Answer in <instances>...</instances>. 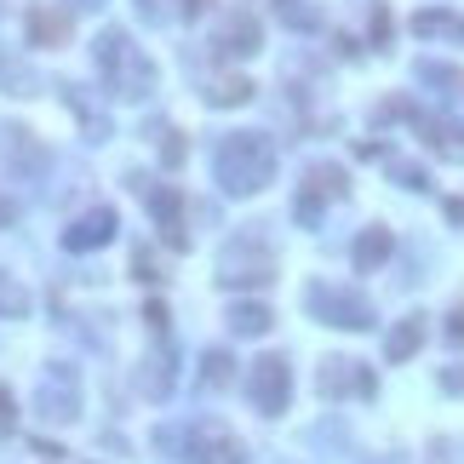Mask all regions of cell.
Listing matches in <instances>:
<instances>
[{
  "mask_svg": "<svg viewBox=\"0 0 464 464\" xmlns=\"http://www.w3.org/2000/svg\"><path fill=\"white\" fill-rule=\"evenodd\" d=\"M212 178L224 183V195H258L275 178V149L264 132H224L212 149Z\"/></svg>",
  "mask_w": 464,
  "mask_h": 464,
  "instance_id": "6da1fadb",
  "label": "cell"
},
{
  "mask_svg": "<svg viewBox=\"0 0 464 464\" xmlns=\"http://www.w3.org/2000/svg\"><path fill=\"white\" fill-rule=\"evenodd\" d=\"M98 75L103 86H110V98L120 103H144L155 92V58L144 52V46H132V35H120V29H103L98 35Z\"/></svg>",
  "mask_w": 464,
  "mask_h": 464,
  "instance_id": "7a4b0ae2",
  "label": "cell"
},
{
  "mask_svg": "<svg viewBox=\"0 0 464 464\" xmlns=\"http://www.w3.org/2000/svg\"><path fill=\"white\" fill-rule=\"evenodd\" d=\"M155 442H161L166 453H183V464H246V447L212 419H201L190 430H161Z\"/></svg>",
  "mask_w": 464,
  "mask_h": 464,
  "instance_id": "3957f363",
  "label": "cell"
},
{
  "mask_svg": "<svg viewBox=\"0 0 464 464\" xmlns=\"http://www.w3.org/2000/svg\"><path fill=\"white\" fill-rule=\"evenodd\" d=\"M304 309L327 327H344V333H367L373 327V304L361 299L355 287H333V281H309L304 287Z\"/></svg>",
  "mask_w": 464,
  "mask_h": 464,
  "instance_id": "277c9868",
  "label": "cell"
},
{
  "mask_svg": "<svg viewBox=\"0 0 464 464\" xmlns=\"http://www.w3.org/2000/svg\"><path fill=\"white\" fill-rule=\"evenodd\" d=\"M270 275H275V253H270L264 236L224 241V253H219V281L224 287H264Z\"/></svg>",
  "mask_w": 464,
  "mask_h": 464,
  "instance_id": "5b68a950",
  "label": "cell"
},
{
  "mask_svg": "<svg viewBox=\"0 0 464 464\" xmlns=\"http://www.w3.org/2000/svg\"><path fill=\"white\" fill-rule=\"evenodd\" d=\"M246 396H253V407L264 413V419L287 413V401H292V367H287V355H258V361L246 367Z\"/></svg>",
  "mask_w": 464,
  "mask_h": 464,
  "instance_id": "8992f818",
  "label": "cell"
},
{
  "mask_svg": "<svg viewBox=\"0 0 464 464\" xmlns=\"http://www.w3.org/2000/svg\"><path fill=\"white\" fill-rule=\"evenodd\" d=\"M132 183L144 190V201H149L155 224H161L166 246H190V229H183V195L173 190V183H144V178H132Z\"/></svg>",
  "mask_w": 464,
  "mask_h": 464,
  "instance_id": "52a82bcc",
  "label": "cell"
},
{
  "mask_svg": "<svg viewBox=\"0 0 464 464\" xmlns=\"http://www.w3.org/2000/svg\"><path fill=\"white\" fill-rule=\"evenodd\" d=\"M115 229H120L115 207H92V212H81V219L64 229V253H92V246H110Z\"/></svg>",
  "mask_w": 464,
  "mask_h": 464,
  "instance_id": "ba28073f",
  "label": "cell"
},
{
  "mask_svg": "<svg viewBox=\"0 0 464 464\" xmlns=\"http://www.w3.org/2000/svg\"><path fill=\"white\" fill-rule=\"evenodd\" d=\"M0 155H6V166H18L23 178H40L46 166H52L46 144H35V132H18V127H6V132H0Z\"/></svg>",
  "mask_w": 464,
  "mask_h": 464,
  "instance_id": "9c48e42d",
  "label": "cell"
},
{
  "mask_svg": "<svg viewBox=\"0 0 464 464\" xmlns=\"http://www.w3.org/2000/svg\"><path fill=\"white\" fill-rule=\"evenodd\" d=\"M212 46H219L224 58H253L258 46H264V29H258V18H246V12H229L219 23V35H212Z\"/></svg>",
  "mask_w": 464,
  "mask_h": 464,
  "instance_id": "30bf717a",
  "label": "cell"
},
{
  "mask_svg": "<svg viewBox=\"0 0 464 464\" xmlns=\"http://www.w3.org/2000/svg\"><path fill=\"white\" fill-rule=\"evenodd\" d=\"M321 396H373V373L361 361H321Z\"/></svg>",
  "mask_w": 464,
  "mask_h": 464,
  "instance_id": "8fae6325",
  "label": "cell"
},
{
  "mask_svg": "<svg viewBox=\"0 0 464 464\" xmlns=\"http://www.w3.org/2000/svg\"><path fill=\"white\" fill-rule=\"evenodd\" d=\"M23 29H29V46H64L69 40V12H58V6H46V0H35V6L23 12Z\"/></svg>",
  "mask_w": 464,
  "mask_h": 464,
  "instance_id": "7c38bea8",
  "label": "cell"
},
{
  "mask_svg": "<svg viewBox=\"0 0 464 464\" xmlns=\"http://www.w3.org/2000/svg\"><path fill=\"white\" fill-rule=\"evenodd\" d=\"M35 407H40V419H52V424H69L75 413H81V396H75V379L58 384V373L40 384V396H35Z\"/></svg>",
  "mask_w": 464,
  "mask_h": 464,
  "instance_id": "4fadbf2b",
  "label": "cell"
},
{
  "mask_svg": "<svg viewBox=\"0 0 464 464\" xmlns=\"http://www.w3.org/2000/svg\"><path fill=\"white\" fill-rule=\"evenodd\" d=\"M58 92H64V103L75 110V120L86 127V138H92V144H103V138H110V115H103L98 103L86 98V86H58Z\"/></svg>",
  "mask_w": 464,
  "mask_h": 464,
  "instance_id": "5bb4252c",
  "label": "cell"
},
{
  "mask_svg": "<svg viewBox=\"0 0 464 464\" xmlns=\"http://www.w3.org/2000/svg\"><path fill=\"white\" fill-rule=\"evenodd\" d=\"M424 333H430V321H424V316L396 321V327H390V338H384V355H390V361H407V355H419Z\"/></svg>",
  "mask_w": 464,
  "mask_h": 464,
  "instance_id": "9a60e30c",
  "label": "cell"
},
{
  "mask_svg": "<svg viewBox=\"0 0 464 464\" xmlns=\"http://www.w3.org/2000/svg\"><path fill=\"white\" fill-rule=\"evenodd\" d=\"M396 253V241H390V229H361V236H355V270H379L384 258Z\"/></svg>",
  "mask_w": 464,
  "mask_h": 464,
  "instance_id": "2e32d148",
  "label": "cell"
},
{
  "mask_svg": "<svg viewBox=\"0 0 464 464\" xmlns=\"http://www.w3.org/2000/svg\"><path fill=\"white\" fill-rule=\"evenodd\" d=\"M413 120H419V132H424L436 149L464 155V127H459V120H442V115H413Z\"/></svg>",
  "mask_w": 464,
  "mask_h": 464,
  "instance_id": "e0dca14e",
  "label": "cell"
},
{
  "mask_svg": "<svg viewBox=\"0 0 464 464\" xmlns=\"http://www.w3.org/2000/svg\"><path fill=\"white\" fill-rule=\"evenodd\" d=\"M413 35H424V40H464V18H453V12H419L413 18Z\"/></svg>",
  "mask_w": 464,
  "mask_h": 464,
  "instance_id": "ac0fdd59",
  "label": "cell"
},
{
  "mask_svg": "<svg viewBox=\"0 0 464 464\" xmlns=\"http://www.w3.org/2000/svg\"><path fill=\"white\" fill-rule=\"evenodd\" d=\"M270 321H275L270 304H246V299L229 304V327H236V333H253L258 338V333H270Z\"/></svg>",
  "mask_w": 464,
  "mask_h": 464,
  "instance_id": "d6986e66",
  "label": "cell"
},
{
  "mask_svg": "<svg viewBox=\"0 0 464 464\" xmlns=\"http://www.w3.org/2000/svg\"><path fill=\"white\" fill-rule=\"evenodd\" d=\"M304 190H316L321 201H338L350 183H344V173H338L333 161H321V166H309V173H304Z\"/></svg>",
  "mask_w": 464,
  "mask_h": 464,
  "instance_id": "ffe728a7",
  "label": "cell"
},
{
  "mask_svg": "<svg viewBox=\"0 0 464 464\" xmlns=\"http://www.w3.org/2000/svg\"><path fill=\"white\" fill-rule=\"evenodd\" d=\"M144 390L155 396V401H161V396H173V350H155L149 355V373H144Z\"/></svg>",
  "mask_w": 464,
  "mask_h": 464,
  "instance_id": "44dd1931",
  "label": "cell"
},
{
  "mask_svg": "<svg viewBox=\"0 0 464 464\" xmlns=\"http://www.w3.org/2000/svg\"><path fill=\"white\" fill-rule=\"evenodd\" d=\"M207 98L219 103V110H236V103H246V98H253V81H246V75H219Z\"/></svg>",
  "mask_w": 464,
  "mask_h": 464,
  "instance_id": "7402d4cb",
  "label": "cell"
},
{
  "mask_svg": "<svg viewBox=\"0 0 464 464\" xmlns=\"http://www.w3.org/2000/svg\"><path fill=\"white\" fill-rule=\"evenodd\" d=\"M229 379H236V361H229L224 350H207V361H201V390H224Z\"/></svg>",
  "mask_w": 464,
  "mask_h": 464,
  "instance_id": "603a6c76",
  "label": "cell"
},
{
  "mask_svg": "<svg viewBox=\"0 0 464 464\" xmlns=\"http://www.w3.org/2000/svg\"><path fill=\"white\" fill-rule=\"evenodd\" d=\"M419 81H424V86H442L447 98H453V92H464V75H459L453 64H430V58L419 64Z\"/></svg>",
  "mask_w": 464,
  "mask_h": 464,
  "instance_id": "cb8c5ba5",
  "label": "cell"
},
{
  "mask_svg": "<svg viewBox=\"0 0 464 464\" xmlns=\"http://www.w3.org/2000/svg\"><path fill=\"white\" fill-rule=\"evenodd\" d=\"M384 166H390V178L401 183V190H430L424 166H413V161H396V155H384Z\"/></svg>",
  "mask_w": 464,
  "mask_h": 464,
  "instance_id": "d4e9b609",
  "label": "cell"
},
{
  "mask_svg": "<svg viewBox=\"0 0 464 464\" xmlns=\"http://www.w3.org/2000/svg\"><path fill=\"white\" fill-rule=\"evenodd\" d=\"M23 309H29V292L12 275H0V316H23Z\"/></svg>",
  "mask_w": 464,
  "mask_h": 464,
  "instance_id": "484cf974",
  "label": "cell"
},
{
  "mask_svg": "<svg viewBox=\"0 0 464 464\" xmlns=\"http://www.w3.org/2000/svg\"><path fill=\"white\" fill-rule=\"evenodd\" d=\"M0 86H12V92H18V86H35V75H29V64H18L12 52H0Z\"/></svg>",
  "mask_w": 464,
  "mask_h": 464,
  "instance_id": "4316f807",
  "label": "cell"
},
{
  "mask_svg": "<svg viewBox=\"0 0 464 464\" xmlns=\"http://www.w3.org/2000/svg\"><path fill=\"white\" fill-rule=\"evenodd\" d=\"M132 275H138V281H155V275H161V270H155V258H149V246H138V253H132Z\"/></svg>",
  "mask_w": 464,
  "mask_h": 464,
  "instance_id": "83f0119b",
  "label": "cell"
},
{
  "mask_svg": "<svg viewBox=\"0 0 464 464\" xmlns=\"http://www.w3.org/2000/svg\"><path fill=\"white\" fill-rule=\"evenodd\" d=\"M12 424H18V407H12V390L0 384V436H12Z\"/></svg>",
  "mask_w": 464,
  "mask_h": 464,
  "instance_id": "f1b7e54d",
  "label": "cell"
},
{
  "mask_svg": "<svg viewBox=\"0 0 464 464\" xmlns=\"http://www.w3.org/2000/svg\"><path fill=\"white\" fill-rule=\"evenodd\" d=\"M161 161H166V166H178V161H183V138H178V132H166V144H161Z\"/></svg>",
  "mask_w": 464,
  "mask_h": 464,
  "instance_id": "f546056e",
  "label": "cell"
},
{
  "mask_svg": "<svg viewBox=\"0 0 464 464\" xmlns=\"http://www.w3.org/2000/svg\"><path fill=\"white\" fill-rule=\"evenodd\" d=\"M442 390L447 396H464V367H442Z\"/></svg>",
  "mask_w": 464,
  "mask_h": 464,
  "instance_id": "4dcf8cb0",
  "label": "cell"
},
{
  "mask_svg": "<svg viewBox=\"0 0 464 464\" xmlns=\"http://www.w3.org/2000/svg\"><path fill=\"white\" fill-rule=\"evenodd\" d=\"M447 344H459V350H464V304L453 309V316H447Z\"/></svg>",
  "mask_w": 464,
  "mask_h": 464,
  "instance_id": "1f68e13d",
  "label": "cell"
},
{
  "mask_svg": "<svg viewBox=\"0 0 464 464\" xmlns=\"http://www.w3.org/2000/svg\"><path fill=\"white\" fill-rule=\"evenodd\" d=\"M144 321H149L155 333H166V304H155V299H149V304H144Z\"/></svg>",
  "mask_w": 464,
  "mask_h": 464,
  "instance_id": "d6a6232c",
  "label": "cell"
},
{
  "mask_svg": "<svg viewBox=\"0 0 464 464\" xmlns=\"http://www.w3.org/2000/svg\"><path fill=\"white\" fill-rule=\"evenodd\" d=\"M436 459L442 464H464V447L459 442H436Z\"/></svg>",
  "mask_w": 464,
  "mask_h": 464,
  "instance_id": "836d02e7",
  "label": "cell"
},
{
  "mask_svg": "<svg viewBox=\"0 0 464 464\" xmlns=\"http://www.w3.org/2000/svg\"><path fill=\"white\" fill-rule=\"evenodd\" d=\"M373 40H379V46L390 40V12H373Z\"/></svg>",
  "mask_w": 464,
  "mask_h": 464,
  "instance_id": "e575fe53",
  "label": "cell"
},
{
  "mask_svg": "<svg viewBox=\"0 0 464 464\" xmlns=\"http://www.w3.org/2000/svg\"><path fill=\"white\" fill-rule=\"evenodd\" d=\"M138 12H144L149 23H161V18H166V6H161V0H138Z\"/></svg>",
  "mask_w": 464,
  "mask_h": 464,
  "instance_id": "d590c367",
  "label": "cell"
},
{
  "mask_svg": "<svg viewBox=\"0 0 464 464\" xmlns=\"http://www.w3.org/2000/svg\"><path fill=\"white\" fill-rule=\"evenodd\" d=\"M178 12H183V18H201V12H207V0H178Z\"/></svg>",
  "mask_w": 464,
  "mask_h": 464,
  "instance_id": "8d00e7d4",
  "label": "cell"
},
{
  "mask_svg": "<svg viewBox=\"0 0 464 464\" xmlns=\"http://www.w3.org/2000/svg\"><path fill=\"white\" fill-rule=\"evenodd\" d=\"M12 219H18V207H12V201H6V195H0V229H6Z\"/></svg>",
  "mask_w": 464,
  "mask_h": 464,
  "instance_id": "74e56055",
  "label": "cell"
},
{
  "mask_svg": "<svg viewBox=\"0 0 464 464\" xmlns=\"http://www.w3.org/2000/svg\"><path fill=\"white\" fill-rule=\"evenodd\" d=\"M75 6H81V12H98V6H103V0H75Z\"/></svg>",
  "mask_w": 464,
  "mask_h": 464,
  "instance_id": "f35d334b",
  "label": "cell"
}]
</instances>
